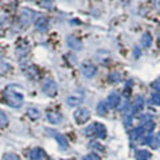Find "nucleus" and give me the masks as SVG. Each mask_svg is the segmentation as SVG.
Wrapping results in <instances>:
<instances>
[{
    "mask_svg": "<svg viewBox=\"0 0 160 160\" xmlns=\"http://www.w3.org/2000/svg\"><path fill=\"white\" fill-rule=\"evenodd\" d=\"M19 87L16 86H8L4 91V99L9 107L12 108H20L23 106V102H24V98H23V93L19 91Z\"/></svg>",
    "mask_w": 160,
    "mask_h": 160,
    "instance_id": "f257e3e1",
    "label": "nucleus"
},
{
    "mask_svg": "<svg viewBox=\"0 0 160 160\" xmlns=\"http://www.w3.org/2000/svg\"><path fill=\"white\" fill-rule=\"evenodd\" d=\"M86 135H88V136H98L99 139H104L107 135V129L103 124L93 123L92 126L86 128Z\"/></svg>",
    "mask_w": 160,
    "mask_h": 160,
    "instance_id": "f03ea898",
    "label": "nucleus"
},
{
    "mask_svg": "<svg viewBox=\"0 0 160 160\" xmlns=\"http://www.w3.org/2000/svg\"><path fill=\"white\" fill-rule=\"evenodd\" d=\"M73 118L79 124H83V123H87L88 120L91 119V112H89V109H87V108H79L75 111Z\"/></svg>",
    "mask_w": 160,
    "mask_h": 160,
    "instance_id": "7ed1b4c3",
    "label": "nucleus"
},
{
    "mask_svg": "<svg viewBox=\"0 0 160 160\" xmlns=\"http://www.w3.org/2000/svg\"><path fill=\"white\" fill-rule=\"evenodd\" d=\"M33 18H35L33 11H31V9H28V8H23L22 12H20L19 20H20V23H22V26H28V24H31Z\"/></svg>",
    "mask_w": 160,
    "mask_h": 160,
    "instance_id": "20e7f679",
    "label": "nucleus"
},
{
    "mask_svg": "<svg viewBox=\"0 0 160 160\" xmlns=\"http://www.w3.org/2000/svg\"><path fill=\"white\" fill-rule=\"evenodd\" d=\"M43 92L48 95V96H55L58 92V86H56V83L53 82L52 79H47L46 82L43 83Z\"/></svg>",
    "mask_w": 160,
    "mask_h": 160,
    "instance_id": "39448f33",
    "label": "nucleus"
},
{
    "mask_svg": "<svg viewBox=\"0 0 160 160\" xmlns=\"http://www.w3.org/2000/svg\"><path fill=\"white\" fill-rule=\"evenodd\" d=\"M96 67L93 66L92 63H83L82 64V73L84 75L86 78H88V79H91V78H93L95 75H96Z\"/></svg>",
    "mask_w": 160,
    "mask_h": 160,
    "instance_id": "423d86ee",
    "label": "nucleus"
},
{
    "mask_svg": "<svg viewBox=\"0 0 160 160\" xmlns=\"http://www.w3.org/2000/svg\"><path fill=\"white\" fill-rule=\"evenodd\" d=\"M66 102H67V104H68L69 107L78 106V104H80V103L83 102V92L79 91V92H75V93H72V95H69Z\"/></svg>",
    "mask_w": 160,
    "mask_h": 160,
    "instance_id": "0eeeda50",
    "label": "nucleus"
},
{
    "mask_svg": "<svg viewBox=\"0 0 160 160\" xmlns=\"http://www.w3.org/2000/svg\"><path fill=\"white\" fill-rule=\"evenodd\" d=\"M49 132H52L51 135L52 136L56 139V142H58V144H59V147H60V149H63V151H66V149L68 148V140L63 136L62 133H59V132H55V131H49Z\"/></svg>",
    "mask_w": 160,
    "mask_h": 160,
    "instance_id": "6e6552de",
    "label": "nucleus"
},
{
    "mask_svg": "<svg viewBox=\"0 0 160 160\" xmlns=\"http://www.w3.org/2000/svg\"><path fill=\"white\" fill-rule=\"evenodd\" d=\"M143 143H144V144H148V146L151 147V148H153V149H158V148L160 147V136H159V135L147 136V138H144Z\"/></svg>",
    "mask_w": 160,
    "mask_h": 160,
    "instance_id": "1a4fd4ad",
    "label": "nucleus"
},
{
    "mask_svg": "<svg viewBox=\"0 0 160 160\" xmlns=\"http://www.w3.org/2000/svg\"><path fill=\"white\" fill-rule=\"evenodd\" d=\"M47 119H48V122L52 123V124H60L63 122V115L58 111H48Z\"/></svg>",
    "mask_w": 160,
    "mask_h": 160,
    "instance_id": "9d476101",
    "label": "nucleus"
},
{
    "mask_svg": "<svg viewBox=\"0 0 160 160\" xmlns=\"http://www.w3.org/2000/svg\"><path fill=\"white\" fill-rule=\"evenodd\" d=\"M106 103H107V106H108L109 108H115V107H118V104L120 103V95H119L118 92H112V93H109V96L107 98Z\"/></svg>",
    "mask_w": 160,
    "mask_h": 160,
    "instance_id": "9b49d317",
    "label": "nucleus"
},
{
    "mask_svg": "<svg viewBox=\"0 0 160 160\" xmlns=\"http://www.w3.org/2000/svg\"><path fill=\"white\" fill-rule=\"evenodd\" d=\"M35 26H36V29H38L39 32H46L47 29H48V27H49V24H48L47 18L40 16V18H38L36 23H35Z\"/></svg>",
    "mask_w": 160,
    "mask_h": 160,
    "instance_id": "f8f14e48",
    "label": "nucleus"
},
{
    "mask_svg": "<svg viewBox=\"0 0 160 160\" xmlns=\"http://www.w3.org/2000/svg\"><path fill=\"white\" fill-rule=\"evenodd\" d=\"M67 44L69 46V48L75 49V51H80V49L83 48L82 42H80L78 38H75V36H68L67 38Z\"/></svg>",
    "mask_w": 160,
    "mask_h": 160,
    "instance_id": "ddd939ff",
    "label": "nucleus"
},
{
    "mask_svg": "<svg viewBox=\"0 0 160 160\" xmlns=\"http://www.w3.org/2000/svg\"><path fill=\"white\" fill-rule=\"evenodd\" d=\"M29 158H31V160H43L46 158V153H44L42 148H33L29 152Z\"/></svg>",
    "mask_w": 160,
    "mask_h": 160,
    "instance_id": "4468645a",
    "label": "nucleus"
},
{
    "mask_svg": "<svg viewBox=\"0 0 160 160\" xmlns=\"http://www.w3.org/2000/svg\"><path fill=\"white\" fill-rule=\"evenodd\" d=\"M143 107H144V98L143 96H136L135 98V100H133V106H132V113H135L136 111H140V109H143Z\"/></svg>",
    "mask_w": 160,
    "mask_h": 160,
    "instance_id": "2eb2a0df",
    "label": "nucleus"
},
{
    "mask_svg": "<svg viewBox=\"0 0 160 160\" xmlns=\"http://www.w3.org/2000/svg\"><path fill=\"white\" fill-rule=\"evenodd\" d=\"M144 133H146V129H144V127H138V128H135L132 133H131V139L132 140H139V139H142V142L144 140Z\"/></svg>",
    "mask_w": 160,
    "mask_h": 160,
    "instance_id": "dca6fc26",
    "label": "nucleus"
},
{
    "mask_svg": "<svg viewBox=\"0 0 160 160\" xmlns=\"http://www.w3.org/2000/svg\"><path fill=\"white\" fill-rule=\"evenodd\" d=\"M140 43H142V46L144 48H149L151 47V44H152V35L149 33V32H146L142 36V40H140Z\"/></svg>",
    "mask_w": 160,
    "mask_h": 160,
    "instance_id": "f3484780",
    "label": "nucleus"
},
{
    "mask_svg": "<svg viewBox=\"0 0 160 160\" xmlns=\"http://www.w3.org/2000/svg\"><path fill=\"white\" fill-rule=\"evenodd\" d=\"M151 159V153L146 149H140L136 152V160H149Z\"/></svg>",
    "mask_w": 160,
    "mask_h": 160,
    "instance_id": "a211bd4d",
    "label": "nucleus"
},
{
    "mask_svg": "<svg viewBox=\"0 0 160 160\" xmlns=\"http://www.w3.org/2000/svg\"><path fill=\"white\" fill-rule=\"evenodd\" d=\"M107 103L106 102H100L99 104H98V107H96V109H98V113L99 115H106L107 113Z\"/></svg>",
    "mask_w": 160,
    "mask_h": 160,
    "instance_id": "6ab92c4d",
    "label": "nucleus"
},
{
    "mask_svg": "<svg viewBox=\"0 0 160 160\" xmlns=\"http://www.w3.org/2000/svg\"><path fill=\"white\" fill-rule=\"evenodd\" d=\"M27 115L31 119H39L40 118V112H39V109H36V108H28L27 109Z\"/></svg>",
    "mask_w": 160,
    "mask_h": 160,
    "instance_id": "aec40b11",
    "label": "nucleus"
},
{
    "mask_svg": "<svg viewBox=\"0 0 160 160\" xmlns=\"http://www.w3.org/2000/svg\"><path fill=\"white\" fill-rule=\"evenodd\" d=\"M149 104L151 106H160V93L155 92L151 96V99H149Z\"/></svg>",
    "mask_w": 160,
    "mask_h": 160,
    "instance_id": "412c9836",
    "label": "nucleus"
},
{
    "mask_svg": "<svg viewBox=\"0 0 160 160\" xmlns=\"http://www.w3.org/2000/svg\"><path fill=\"white\" fill-rule=\"evenodd\" d=\"M143 127H144V129H146V131L151 132V131H153V128H155V123H153L149 118H147V122L144 123V126H143Z\"/></svg>",
    "mask_w": 160,
    "mask_h": 160,
    "instance_id": "4be33fe9",
    "label": "nucleus"
},
{
    "mask_svg": "<svg viewBox=\"0 0 160 160\" xmlns=\"http://www.w3.org/2000/svg\"><path fill=\"white\" fill-rule=\"evenodd\" d=\"M8 124V118L3 111H0V127H6Z\"/></svg>",
    "mask_w": 160,
    "mask_h": 160,
    "instance_id": "5701e85b",
    "label": "nucleus"
},
{
    "mask_svg": "<svg viewBox=\"0 0 160 160\" xmlns=\"http://www.w3.org/2000/svg\"><path fill=\"white\" fill-rule=\"evenodd\" d=\"M8 69H9V64H7L6 62H2V60H0V73L7 72Z\"/></svg>",
    "mask_w": 160,
    "mask_h": 160,
    "instance_id": "b1692460",
    "label": "nucleus"
},
{
    "mask_svg": "<svg viewBox=\"0 0 160 160\" xmlns=\"http://www.w3.org/2000/svg\"><path fill=\"white\" fill-rule=\"evenodd\" d=\"M39 4L44 8H51L52 7V2L51 0H39Z\"/></svg>",
    "mask_w": 160,
    "mask_h": 160,
    "instance_id": "393cba45",
    "label": "nucleus"
},
{
    "mask_svg": "<svg viewBox=\"0 0 160 160\" xmlns=\"http://www.w3.org/2000/svg\"><path fill=\"white\" fill-rule=\"evenodd\" d=\"M83 160H99V156L96 153H89V155H86Z\"/></svg>",
    "mask_w": 160,
    "mask_h": 160,
    "instance_id": "a878e982",
    "label": "nucleus"
},
{
    "mask_svg": "<svg viewBox=\"0 0 160 160\" xmlns=\"http://www.w3.org/2000/svg\"><path fill=\"white\" fill-rule=\"evenodd\" d=\"M151 87H152L158 93H160V80H156V82H153V83L151 84Z\"/></svg>",
    "mask_w": 160,
    "mask_h": 160,
    "instance_id": "bb28decb",
    "label": "nucleus"
},
{
    "mask_svg": "<svg viewBox=\"0 0 160 160\" xmlns=\"http://www.w3.org/2000/svg\"><path fill=\"white\" fill-rule=\"evenodd\" d=\"M109 79H111V82L116 83V82H119V80H120V76H119V73L113 72V73H111V75H109Z\"/></svg>",
    "mask_w": 160,
    "mask_h": 160,
    "instance_id": "cd10ccee",
    "label": "nucleus"
},
{
    "mask_svg": "<svg viewBox=\"0 0 160 160\" xmlns=\"http://www.w3.org/2000/svg\"><path fill=\"white\" fill-rule=\"evenodd\" d=\"M4 160H20V158L18 156V155L15 153H8L6 158H4Z\"/></svg>",
    "mask_w": 160,
    "mask_h": 160,
    "instance_id": "c85d7f7f",
    "label": "nucleus"
},
{
    "mask_svg": "<svg viewBox=\"0 0 160 160\" xmlns=\"http://www.w3.org/2000/svg\"><path fill=\"white\" fill-rule=\"evenodd\" d=\"M155 7H156L160 11V0H155Z\"/></svg>",
    "mask_w": 160,
    "mask_h": 160,
    "instance_id": "c756f323",
    "label": "nucleus"
},
{
    "mask_svg": "<svg viewBox=\"0 0 160 160\" xmlns=\"http://www.w3.org/2000/svg\"><path fill=\"white\" fill-rule=\"evenodd\" d=\"M139 53H140V52H139V49H136V51H135V55H136V58L139 56Z\"/></svg>",
    "mask_w": 160,
    "mask_h": 160,
    "instance_id": "7c9ffc66",
    "label": "nucleus"
},
{
    "mask_svg": "<svg viewBox=\"0 0 160 160\" xmlns=\"http://www.w3.org/2000/svg\"><path fill=\"white\" fill-rule=\"evenodd\" d=\"M159 42H160V33H159Z\"/></svg>",
    "mask_w": 160,
    "mask_h": 160,
    "instance_id": "2f4dec72",
    "label": "nucleus"
}]
</instances>
